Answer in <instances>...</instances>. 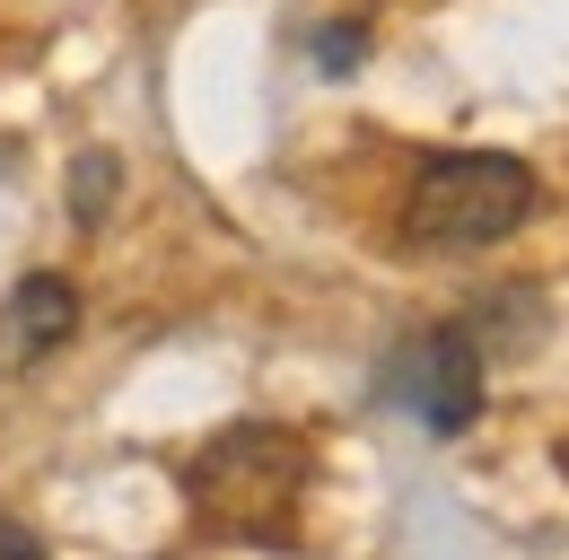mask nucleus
<instances>
[{
	"label": "nucleus",
	"instance_id": "nucleus-1",
	"mask_svg": "<svg viewBox=\"0 0 569 560\" xmlns=\"http://www.w3.org/2000/svg\"><path fill=\"white\" fill-rule=\"evenodd\" d=\"M316 473V447L289 429V420H228L211 447L184 464V499L211 534L237 543H289V517L307 499Z\"/></svg>",
	"mask_w": 569,
	"mask_h": 560
},
{
	"label": "nucleus",
	"instance_id": "nucleus-2",
	"mask_svg": "<svg viewBox=\"0 0 569 560\" xmlns=\"http://www.w3.org/2000/svg\"><path fill=\"white\" fill-rule=\"evenodd\" d=\"M543 210V176L508 149H438L421 158L412 193H403V237L429 254H482L508 246L517 228H535Z\"/></svg>",
	"mask_w": 569,
	"mask_h": 560
},
{
	"label": "nucleus",
	"instance_id": "nucleus-3",
	"mask_svg": "<svg viewBox=\"0 0 569 560\" xmlns=\"http://www.w3.org/2000/svg\"><path fill=\"white\" fill-rule=\"evenodd\" d=\"M377 394L395 412H412L429 438H465L482 420V342L465 324H438V333H412L377 368Z\"/></svg>",
	"mask_w": 569,
	"mask_h": 560
},
{
	"label": "nucleus",
	"instance_id": "nucleus-4",
	"mask_svg": "<svg viewBox=\"0 0 569 560\" xmlns=\"http://www.w3.org/2000/svg\"><path fill=\"white\" fill-rule=\"evenodd\" d=\"M71 333H79V289L62 272H27L9 298H0V377L53 359Z\"/></svg>",
	"mask_w": 569,
	"mask_h": 560
},
{
	"label": "nucleus",
	"instance_id": "nucleus-5",
	"mask_svg": "<svg viewBox=\"0 0 569 560\" xmlns=\"http://www.w3.org/2000/svg\"><path fill=\"white\" fill-rule=\"evenodd\" d=\"M114 184H123L114 149H79V158H71V228H106V210H114Z\"/></svg>",
	"mask_w": 569,
	"mask_h": 560
},
{
	"label": "nucleus",
	"instance_id": "nucleus-6",
	"mask_svg": "<svg viewBox=\"0 0 569 560\" xmlns=\"http://www.w3.org/2000/svg\"><path fill=\"white\" fill-rule=\"evenodd\" d=\"M359 53H368V27H359V18H333V27H316V70H325V79H351Z\"/></svg>",
	"mask_w": 569,
	"mask_h": 560
},
{
	"label": "nucleus",
	"instance_id": "nucleus-7",
	"mask_svg": "<svg viewBox=\"0 0 569 560\" xmlns=\"http://www.w3.org/2000/svg\"><path fill=\"white\" fill-rule=\"evenodd\" d=\"M0 560H44V543H36L27 526H9V517H0Z\"/></svg>",
	"mask_w": 569,
	"mask_h": 560
}]
</instances>
